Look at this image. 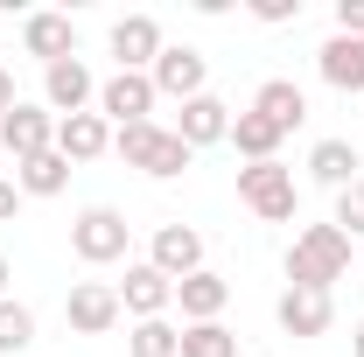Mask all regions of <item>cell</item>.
<instances>
[{
	"mask_svg": "<svg viewBox=\"0 0 364 357\" xmlns=\"http://www.w3.org/2000/svg\"><path fill=\"white\" fill-rule=\"evenodd\" d=\"M343 273H350V238H343L336 224H309V231L287 245V287H316V294H329Z\"/></svg>",
	"mask_w": 364,
	"mask_h": 357,
	"instance_id": "cell-1",
	"label": "cell"
},
{
	"mask_svg": "<svg viewBox=\"0 0 364 357\" xmlns=\"http://www.w3.org/2000/svg\"><path fill=\"white\" fill-rule=\"evenodd\" d=\"M112 154L127 161V169H140V176H154V182H176L196 154L182 147L161 119H140V127H112Z\"/></svg>",
	"mask_w": 364,
	"mask_h": 357,
	"instance_id": "cell-2",
	"label": "cell"
},
{
	"mask_svg": "<svg viewBox=\"0 0 364 357\" xmlns=\"http://www.w3.org/2000/svg\"><path fill=\"white\" fill-rule=\"evenodd\" d=\"M127 245H134V224L119 218L112 203H91V211L70 218V252H77L85 267H119Z\"/></svg>",
	"mask_w": 364,
	"mask_h": 357,
	"instance_id": "cell-3",
	"label": "cell"
},
{
	"mask_svg": "<svg viewBox=\"0 0 364 357\" xmlns=\"http://www.w3.org/2000/svg\"><path fill=\"white\" fill-rule=\"evenodd\" d=\"M238 203H245L259 224H287L294 211H301L294 169H280V161H245V169H238Z\"/></svg>",
	"mask_w": 364,
	"mask_h": 357,
	"instance_id": "cell-4",
	"label": "cell"
},
{
	"mask_svg": "<svg viewBox=\"0 0 364 357\" xmlns=\"http://www.w3.org/2000/svg\"><path fill=\"white\" fill-rule=\"evenodd\" d=\"M154 98H161V91H154L147 70H112V78L98 85V119H105V127H140V119L154 112Z\"/></svg>",
	"mask_w": 364,
	"mask_h": 357,
	"instance_id": "cell-5",
	"label": "cell"
},
{
	"mask_svg": "<svg viewBox=\"0 0 364 357\" xmlns=\"http://www.w3.org/2000/svg\"><path fill=\"white\" fill-rule=\"evenodd\" d=\"M154 91L161 98H176V105H189V98H203V85H210V63H203V49H189V43H168L161 56H154Z\"/></svg>",
	"mask_w": 364,
	"mask_h": 357,
	"instance_id": "cell-6",
	"label": "cell"
},
{
	"mask_svg": "<svg viewBox=\"0 0 364 357\" xmlns=\"http://www.w3.org/2000/svg\"><path fill=\"white\" fill-rule=\"evenodd\" d=\"M147 267L168 273V280L203 273V231H196V224H154V238H147Z\"/></svg>",
	"mask_w": 364,
	"mask_h": 357,
	"instance_id": "cell-7",
	"label": "cell"
},
{
	"mask_svg": "<svg viewBox=\"0 0 364 357\" xmlns=\"http://www.w3.org/2000/svg\"><path fill=\"white\" fill-rule=\"evenodd\" d=\"M0 147H7L14 161H36V154H49V147H56V112L21 98L14 112H0Z\"/></svg>",
	"mask_w": 364,
	"mask_h": 357,
	"instance_id": "cell-8",
	"label": "cell"
},
{
	"mask_svg": "<svg viewBox=\"0 0 364 357\" xmlns=\"http://www.w3.org/2000/svg\"><path fill=\"white\" fill-rule=\"evenodd\" d=\"M119 287H105V280H77L70 294H63V322L77 329V336H105L112 322H119Z\"/></svg>",
	"mask_w": 364,
	"mask_h": 357,
	"instance_id": "cell-9",
	"label": "cell"
},
{
	"mask_svg": "<svg viewBox=\"0 0 364 357\" xmlns=\"http://www.w3.org/2000/svg\"><path fill=\"white\" fill-rule=\"evenodd\" d=\"M43 105L56 112V119H70V112H91V105H98V78L85 70V56L49 63V70H43Z\"/></svg>",
	"mask_w": 364,
	"mask_h": 357,
	"instance_id": "cell-10",
	"label": "cell"
},
{
	"mask_svg": "<svg viewBox=\"0 0 364 357\" xmlns=\"http://www.w3.org/2000/svg\"><path fill=\"white\" fill-rule=\"evenodd\" d=\"M161 49H168V36H161L154 14H119V21H112V56H119V70H154Z\"/></svg>",
	"mask_w": 364,
	"mask_h": 357,
	"instance_id": "cell-11",
	"label": "cell"
},
{
	"mask_svg": "<svg viewBox=\"0 0 364 357\" xmlns=\"http://www.w3.org/2000/svg\"><path fill=\"white\" fill-rule=\"evenodd\" d=\"M168 134H176L189 154H196V147H218V140H231V105L203 91V98H189V105L176 112V127H168Z\"/></svg>",
	"mask_w": 364,
	"mask_h": 357,
	"instance_id": "cell-12",
	"label": "cell"
},
{
	"mask_svg": "<svg viewBox=\"0 0 364 357\" xmlns=\"http://www.w3.org/2000/svg\"><path fill=\"white\" fill-rule=\"evenodd\" d=\"M21 49H28V56H36V63H70V56H77V21H70V14H28V21H21Z\"/></svg>",
	"mask_w": 364,
	"mask_h": 357,
	"instance_id": "cell-13",
	"label": "cell"
},
{
	"mask_svg": "<svg viewBox=\"0 0 364 357\" xmlns=\"http://www.w3.org/2000/svg\"><path fill=\"white\" fill-rule=\"evenodd\" d=\"M119 309L134 315V322L168 315V309H176V280H168V273H154L147 260H140V267H127V280H119Z\"/></svg>",
	"mask_w": 364,
	"mask_h": 357,
	"instance_id": "cell-14",
	"label": "cell"
},
{
	"mask_svg": "<svg viewBox=\"0 0 364 357\" xmlns=\"http://www.w3.org/2000/svg\"><path fill=\"white\" fill-rule=\"evenodd\" d=\"M273 315H280V329L287 336H329V322H336V302L329 294H316V287H287L280 302H273Z\"/></svg>",
	"mask_w": 364,
	"mask_h": 357,
	"instance_id": "cell-15",
	"label": "cell"
},
{
	"mask_svg": "<svg viewBox=\"0 0 364 357\" xmlns=\"http://www.w3.org/2000/svg\"><path fill=\"white\" fill-rule=\"evenodd\" d=\"M316 70H322L329 91L358 98V91H364V43H358V36H329V43L316 49Z\"/></svg>",
	"mask_w": 364,
	"mask_h": 357,
	"instance_id": "cell-16",
	"label": "cell"
},
{
	"mask_svg": "<svg viewBox=\"0 0 364 357\" xmlns=\"http://www.w3.org/2000/svg\"><path fill=\"white\" fill-rule=\"evenodd\" d=\"M252 112L267 119L273 134H294V127L309 119V91L294 85V78H267V85L252 91Z\"/></svg>",
	"mask_w": 364,
	"mask_h": 357,
	"instance_id": "cell-17",
	"label": "cell"
},
{
	"mask_svg": "<svg viewBox=\"0 0 364 357\" xmlns=\"http://www.w3.org/2000/svg\"><path fill=\"white\" fill-rule=\"evenodd\" d=\"M56 154L77 169V161H98V154H112V127L98 119V112H70V119H56Z\"/></svg>",
	"mask_w": 364,
	"mask_h": 357,
	"instance_id": "cell-18",
	"label": "cell"
},
{
	"mask_svg": "<svg viewBox=\"0 0 364 357\" xmlns=\"http://www.w3.org/2000/svg\"><path fill=\"white\" fill-rule=\"evenodd\" d=\"M176 302H182V322H218L225 302H231V280L203 267V273H189V280H176Z\"/></svg>",
	"mask_w": 364,
	"mask_h": 357,
	"instance_id": "cell-19",
	"label": "cell"
},
{
	"mask_svg": "<svg viewBox=\"0 0 364 357\" xmlns=\"http://www.w3.org/2000/svg\"><path fill=\"white\" fill-rule=\"evenodd\" d=\"M309 176L322 182V189H350L358 182V140H343V134H329L309 147Z\"/></svg>",
	"mask_w": 364,
	"mask_h": 357,
	"instance_id": "cell-20",
	"label": "cell"
},
{
	"mask_svg": "<svg viewBox=\"0 0 364 357\" xmlns=\"http://www.w3.org/2000/svg\"><path fill=\"white\" fill-rule=\"evenodd\" d=\"M280 140H287V134H273L252 105H245V112H231V147H238L245 161H280Z\"/></svg>",
	"mask_w": 364,
	"mask_h": 357,
	"instance_id": "cell-21",
	"label": "cell"
},
{
	"mask_svg": "<svg viewBox=\"0 0 364 357\" xmlns=\"http://www.w3.org/2000/svg\"><path fill=\"white\" fill-rule=\"evenodd\" d=\"M14 182H21V196H63V189H70V161L49 147L36 161H14Z\"/></svg>",
	"mask_w": 364,
	"mask_h": 357,
	"instance_id": "cell-22",
	"label": "cell"
},
{
	"mask_svg": "<svg viewBox=\"0 0 364 357\" xmlns=\"http://www.w3.org/2000/svg\"><path fill=\"white\" fill-rule=\"evenodd\" d=\"M127 351H134V357H182V329L168 322V315H154V322H134Z\"/></svg>",
	"mask_w": 364,
	"mask_h": 357,
	"instance_id": "cell-23",
	"label": "cell"
},
{
	"mask_svg": "<svg viewBox=\"0 0 364 357\" xmlns=\"http://www.w3.org/2000/svg\"><path fill=\"white\" fill-rule=\"evenodd\" d=\"M28 343H36V309L7 294V302H0V357H21Z\"/></svg>",
	"mask_w": 364,
	"mask_h": 357,
	"instance_id": "cell-24",
	"label": "cell"
},
{
	"mask_svg": "<svg viewBox=\"0 0 364 357\" xmlns=\"http://www.w3.org/2000/svg\"><path fill=\"white\" fill-rule=\"evenodd\" d=\"M182 357H238V336L225 322H189L182 329Z\"/></svg>",
	"mask_w": 364,
	"mask_h": 357,
	"instance_id": "cell-25",
	"label": "cell"
},
{
	"mask_svg": "<svg viewBox=\"0 0 364 357\" xmlns=\"http://www.w3.org/2000/svg\"><path fill=\"white\" fill-rule=\"evenodd\" d=\"M336 231H343V238H364V176L350 182V189H336Z\"/></svg>",
	"mask_w": 364,
	"mask_h": 357,
	"instance_id": "cell-26",
	"label": "cell"
},
{
	"mask_svg": "<svg viewBox=\"0 0 364 357\" xmlns=\"http://www.w3.org/2000/svg\"><path fill=\"white\" fill-rule=\"evenodd\" d=\"M252 21H267V28H280V21H301V0H252Z\"/></svg>",
	"mask_w": 364,
	"mask_h": 357,
	"instance_id": "cell-27",
	"label": "cell"
},
{
	"mask_svg": "<svg viewBox=\"0 0 364 357\" xmlns=\"http://www.w3.org/2000/svg\"><path fill=\"white\" fill-rule=\"evenodd\" d=\"M336 36H358L364 43V0H336Z\"/></svg>",
	"mask_w": 364,
	"mask_h": 357,
	"instance_id": "cell-28",
	"label": "cell"
},
{
	"mask_svg": "<svg viewBox=\"0 0 364 357\" xmlns=\"http://www.w3.org/2000/svg\"><path fill=\"white\" fill-rule=\"evenodd\" d=\"M21 203H28V196H21V182L0 176V224H14V211H21Z\"/></svg>",
	"mask_w": 364,
	"mask_h": 357,
	"instance_id": "cell-29",
	"label": "cell"
},
{
	"mask_svg": "<svg viewBox=\"0 0 364 357\" xmlns=\"http://www.w3.org/2000/svg\"><path fill=\"white\" fill-rule=\"evenodd\" d=\"M14 105H21V98H14V70L0 63V112H14Z\"/></svg>",
	"mask_w": 364,
	"mask_h": 357,
	"instance_id": "cell-30",
	"label": "cell"
},
{
	"mask_svg": "<svg viewBox=\"0 0 364 357\" xmlns=\"http://www.w3.org/2000/svg\"><path fill=\"white\" fill-rule=\"evenodd\" d=\"M350 357H364V315H358V329H350Z\"/></svg>",
	"mask_w": 364,
	"mask_h": 357,
	"instance_id": "cell-31",
	"label": "cell"
},
{
	"mask_svg": "<svg viewBox=\"0 0 364 357\" xmlns=\"http://www.w3.org/2000/svg\"><path fill=\"white\" fill-rule=\"evenodd\" d=\"M7 280H14V267H7V252H0V302H7Z\"/></svg>",
	"mask_w": 364,
	"mask_h": 357,
	"instance_id": "cell-32",
	"label": "cell"
}]
</instances>
